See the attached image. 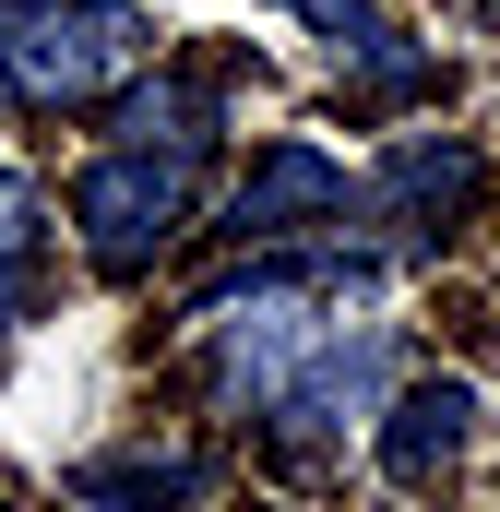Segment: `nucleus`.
<instances>
[{
    "label": "nucleus",
    "instance_id": "obj_10",
    "mask_svg": "<svg viewBox=\"0 0 500 512\" xmlns=\"http://www.w3.org/2000/svg\"><path fill=\"white\" fill-rule=\"evenodd\" d=\"M24 274H36V191L0 179V322L24 310Z\"/></svg>",
    "mask_w": 500,
    "mask_h": 512
},
{
    "label": "nucleus",
    "instance_id": "obj_11",
    "mask_svg": "<svg viewBox=\"0 0 500 512\" xmlns=\"http://www.w3.org/2000/svg\"><path fill=\"white\" fill-rule=\"evenodd\" d=\"M298 12H322V0H298Z\"/></svg>",
    "mask_w": 500,
    "mask_h": 512
},
{
    "label": "nucleus",
    "instance_id": "obj_2",
    "mask_svg": "<svg viewBox=\"0 0 500 512\" xmlns=\"http://www.w3.org/2000/svg\"><path fill=\"white\" fill-rule=\"evenodd\" d=\"M179 215H191V155H96L84 179H72V227H84V251L108 262V274H143V262L179 239Z\"/></svg>",
    "mask_w": 500,
    "mask_h": 512
},
{
    "label": "nucleus",
    "instance_id": "obj_6",
    "mask_svg": "<svg viewBox=\"0 0 500 512\" xmlns=\"http://www.w3.org/2000/svg\"><path fill=\"white\" fill-rule=\"evenodd\" d=\"M477 203V143H393V167H381L370 191H358V215H381V227H405V239H429L441 215H465Z\"/></svg>",
    "mask_w": 500,
    "mask_h": 512
},
{
    "label": "nucleus",
    "instance_id": "obj_12",
    "mask_svg": "<svg viewBox=\"0 0 500 512\" xmlns=\"http://www.w3.org/2000/svg\"><path fill=\"white\" fill-rule=\"evenodd\" d=\"M0 512H12V501H0Z\"/></svg>",
    "mask_w": 500,
    "mask_h": 512
},
{
    "label": "nucleus",
    "instance_id": "obj_5",
    "mask_svg": "<svg viewBox=\"0 0 500 512\" xmlns=\"http://www.w3.org/2000/svg\"><path fill=\"white\" fill-rule=\"evenodd\" d=\"M465 429H477V382H405L381 405V477L393 489H429V477H453L465 465Z\"/></svg>",
    "mask_w": 500,
    "mask_h": 512
},
{
    "label": "nucleus",
    "instance_id": "obj_1",
    "mask_svg": "<svg viewBox=\"0 0 500 512\" xmlns=\"http://www.w3.org/2000/svg\"><path fill=\"white\" fill-rule=\"evenodd\" d=\"M143 60L131 0H0V84L24 108H84Z\"/></svg>",
    "mask_w": 500,
    "mask_h": 512
},
{
    "label": "nucleus",
    "instance_id": "obj_3",
    "mask_svg": "<svg viewBox=\"0 0 500 512\" xmlns=\"http://www.w3.org/2000/svg\"><path fill=\"white\" fill-rule=\"evenodd\" d=\"M334 322H322V298L298 286V274H250L239 298H215V405H274L286 370L322 346Z\"/></svg>",
    "mask_w": 500,
    "mask_h": 512
},
{
    "label": "nucleus",
    "instance_id": "obj_4",
    "mask_svg": "<svg viewBox=\"0 0 500 512\" xmlns=\"http://www.w3.org/2000/svg\"><path fill=\"white\" fill-rule=\"evenodd\" d=\"M381 382H393V334L381 322H334L298 370H286V393H274V417H286V441H346V429H370L381 417Z\"/></svg>",
    "mask_w": 500,
    "mask_h": 512
},
{
    "label": "nucleus",
    "instance_id": "obj_8",
    "mask_svg": "<svg viewBox=\"0 0 500 512\" xmlns=\"http://www.w3.org/2000/svg\"><path fill=\"white\" fill-rule=\"evenodd\" d=\"M203 489H215V465H203V453H155V441L72 465V501H96V512H191Z\"/></svg>",
    "mask_w": 500,
    "mask_h": 512
},
{
    "label": "nucleus",
    "instance_id": "obj_9",
    "mask_svg": "<svg viewBox=\"0 0 500 512\" xmlns=\"http://www.w3.org/2000/svg\"><path fill=\"white\" fill-rule=\"evenodd\" d=\"M120 143L131 155H191V167H203V143H215V84H191V72L131 84L120 96Z\"/></svg>",
    "mask_w": 500,
    "mask_h": 512
},
{
    "label": "nucleus",
    "instance_id": "obj_7",
    "mask_svg": "<svg viewBox=\"0 0 500 512\" xmlns=\"http://www.w3.org/2000/svg\"><path fill=\"white\" fill-rule=\"evenodd\" d=\"M322 215H346V167H334L322 143H274L239 179V203H227L239 239H286V227H322Z\"/></svg>",
    "mask_w": 500,
    "mask_h": 512
}]
</instances>
